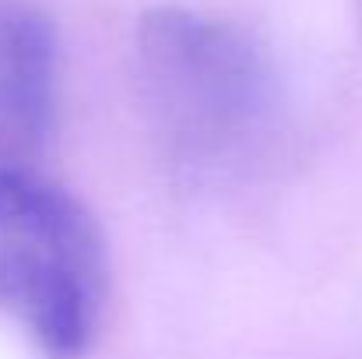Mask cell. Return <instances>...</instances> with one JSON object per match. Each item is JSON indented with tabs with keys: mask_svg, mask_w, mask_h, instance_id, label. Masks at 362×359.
Returning <instances> with one entry per match:
<instances>
[{
	"mask_svg": "<svg viewBox=\"0 0 362 359\" xmlns=\"http://www.w3.org/2000/svg\"><path fill=\"white\" fill-rule=\"evenodd\" d=\"M110 296L106 237L42 169L0 173V310L49 359L85 356Z\"/></svg>",
	"mask_w": 362,
	"mask_h": 359,
	"instance_id": "6da1fadb",
	"label": "cell"
},
{
	"mask_svg": "<svg viewBox=\"0 0 362 359\" xmlns=\"http://www.w3.org/2000/svg\"><path fill=\"white\" fill-rule=\"evenodd\" d=\"M134 71L155 127L194 162L240 148L274 89L271 60L246 28L187 4H162L137 18Z\"/></svg>",
	"mask_w": 362,
	"mask_h": 359,
	"instance_id": "7a4b0ae2",
	"label": "cell"
},
{
	"mask_svg": "<svg viewBox=\"0 0 362 359\" xmlns=\"http://www.w3.org/2000/svg\"><path fill=\"white\" fill-rule=\"evenodd\" d=\"M60 39L35 0H0V173L42 169L57 130Z\"/></svg>",
	"mask_w": 362,
	"mask_h": 359,
	"instance_id": "3957f363",
	"label": "cell"
},
{
	"mask_svg": "<svg viewBox=\"0 0 362 359\" xmlns=\"http://www.w3.org/2000/svg\"><path fill=\"white\" fill-rule=\"evenodd\" d=\"M356 18H359V32H362V0H356Z\"/></svg>",
	"mask_w": 362,
	"mask_h": 359,
	"instance_id": "277c9868",
	"label": "cell"
}]
</instances>
